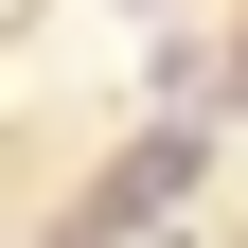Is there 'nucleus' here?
<instances>
[{
    "label": "nucleus",
    "mask_w": 248,
    "mask_h": 248,
    "mask_svg": "<svg viewBox=\"0 0 248 248\" xmlns=\"http://www.w3.org/2000/svg\"><path fill=\"white\" fill-rule=\"evenodd\" d=\"M177 177H195V142H142V160H124V177H107V231H124V213H160V195H177Z\"/></svg>",
    "instance_id": "obj_1"
}]
</instances>
